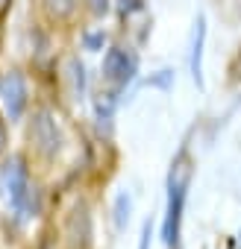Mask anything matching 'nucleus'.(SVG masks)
Wrapping results in <instances>:
<instances>
[{
	"label": "nucleus",
	"mask_w": 241,
	"mask_h": 249,
	"mask_svg": "<svg viewBox=\"0 0 241 249\" xmlns=\"http://www.w3.org/2000/svg\"><path fill=\"white\" fill-rule=\"evenodd\" d=\"M30 138H33V144H36L44 156H56V153L62 150V132H59V123H56V117H53L47 108L36 111L33 126H30Z\"/></svg>",
	"instance_id": "3"
},
{
	"label": "nucleus",
	"mask_w": 241,
	"mask_h": 249,
	"mask_svg": "<svg viewBox=\"0 0 241 249\" xmlns=\"http://www.w3.org/2000/svg\"><path fill=\"white\" fill-rule=\"evenodd\" d=\"M0 97H3L6 111H9L12 120H18L24 114V108H27V82L18 71H9V73L0 76Z\"/></svg>",
	"instance_id": "4"
},
{
	"label": "nucleus",
	"mask_w": 241,
	"mask_h": 249,
	"mask_svg": "<svg viewBox=\"0 0 241 249\" xmlns=\"http://www.w3.org/2000/svg\"><path fill=\"white\" fill-rule=\"evenodd\" d=\"M203 41H206V18L200 15L197 24H194V36H191V76L197 85H203Z\"/></svg>",
	"instance_id": "7"
},
{
	"label": "nucleus",
	"mask_w": 241,
	"mask_h": 249,
	"mask_svg": "<svg viewBox=\"0 0 241 249\" xmlns=\"http://www.w3.org/2000/svg\"><path fill=\"white\" fill-rule=\"evenodd\" d=\"M91 243V217L85 205H77L68 217V246L71 249H88Z\"/></svg>",
	"instance_id": "6"
},
{
	"label": "nucleus",
	"mask_w": 241,
	"mask_h": 249,
	"mask_svg": "<svg viewBox=\"0 0 241 249\" xmlns=\"http://www.w3.org/2000/svg\"><path fill=\"white\" fill-rule=\"evenodd\" d=\"M103 41H106V36H103V33H88V36H85V47H88V50L103 47Z\"/></svg>",
	"instance_id": "13"
},
{
	"label": "nucleus",
	"mask_w": 241,
	"mask_h": 249,
	"mask_svg": "<svg viewBox=\"0 0 241 249\" xmlns=\"http://www.w3.org/2000/svg\"><path fill=\"white\" fill-rule=\"evenodd\" d=\"M118 9H120L124 18H130V15H136V12L144 9V0H118Z\"/></svg>",
	"instance_id": "11"
},
{
	"label": "nucleus",
	"mask_w": 241,
	"mask_h": 249,
	"mask_svg": "<svg viewBox=\"0 0 241 249\" xmlns=\"http://www.w3.org/2000/svg\"><path fill=\"white\" fill-rule=\"evenodd\" d=\"M6 6H9V0H0V12H6Z\"/></svg>",
	"instance_id": "16"
},
{
	"label": "nucleus",
	"mask_w": 241,
	"mask_h": 249,
	"mask_svg": "<svg viewBox=\"0 0 241 249\" xmlns=\"http://www.w3.org/2000/svg\"><path fill=\"white\" fill-rule=\"evenodd\" d=\"M3 147H6V123L0 120V150H3Z\"/></svg>",
	"instance_id": "15"
},
{
	"label": "nucleus",
	"mask_w": 241,
	"mask_h": 249,
	"mask_svg": "<svg viewBox=\"0 0 241 249\" xmlns=\"http://www.w3.org/2000/svg\"><path fill=\"white\" fill-rule=\"evenodd\" d=\"M68 68H71L74 91H77V94H82V88H85V68H82V62H80V59H71V62H68Z\"/></svg>",
	"instance_id": "9"
},
{
	"label": "nucleus",
	"mask_w": 241,
	"mask_h": 249,
	"mask_svg": "<svg viewBox=\"0 0 241 249\" xmlns=\"http://www.w3.org/2000/svg\"><path fill=\"white\" fill-rule=\"evenodd\" d=\"M150 234H153V223L147 220L144 229H141V240H139V249H150Z\"/></svg>",
	"instance_id": "14"
},
{
	"label": "nucleus",
	"mask_w": 241,
	"mask_h": 249,
	"mask_svg": "<svg viewBox=\"0 0 241 249\" xmlns=\"http://www.w3.org/2000/svg\"><path fill=\"white\" fill-rule=\"evenodd\" d=\"M136 73V59L127 53V50H120V47H112L103 59V76L115 85H127Z\"/></svg>",
	"instance_id": "5"
},
{
	"label": "nucleus",
	"mask_w": 241,
	"mask_h": 249,
	"mask_svg": "<svg viewBox=\"0 0 241 249\" xmlns=\"http://www.w3.org/2000/svg\"><path fill=\"white\" fill-rule=\"evenodd\" d=\"M191 159L182 150L174 159L171 176H168V211H165V226H162V240L168 246H177L180 240V223H182V208H185V194L191 185Z\"/></svg>",
	"instance_id": "1"
},
{
	"label": "nucleus",
	"mask_w": 241,
	"mask_h": 249,
	"mask_svg": "<svg viewBox=\"0 0 241 249\" xmlns=\"http://www.w3.org/2000/svg\"><path fill=\"white\" fill-rule=\"evenodd\" d=\"M41 6H44L47 18H53V21H68V18L77 12L80 0H41Z\"/></svg>",
	"instance_id": "8"
},
{
	"label": "nucleus",
	"mask_w": 241,
	"mask_h": 249,
	"mask_svg": "<svg viewBox=\"0 0 241 249\" xmlns=\"http://www.w3.org/2000/svg\"><path fill=\"white\" fill-rule=\"evenodd\" d=\"M85 3H88V9H91V15H106L109 12V0H85Z\"/></svg>",
	"instance_id": "12"
},
{
	"label": "nucleus",
	"mask_w": 241,
	"mask_h": 249,
	"mask_svg": "<svg viewBox=\"0 0 241 249\" xmlns=\"http://www.w3.org/2000/svg\"><path fill=\"white\" fill-rule=\"evenodd\" d=\"M127 217H130V196L120 194V196H118V214H115L118 229H124V220H127Z\"/></svg>",
	"instance_id": "10"
},
{
	"label": "nucleus",
	"mask_w": 241,
	"mask_h": 249,
	"mask_svg": "<svg viewBox=\"0 0 241 249\" xmlns=\"http://www.w3.org/2000/svg\"><path fill=\"white\" fill-rule=\"evenodd\" d=\"M0 188H3V194L15 211H30L33 191H30V173H27L24 156H9V161L0 170Z\"/></svg>",
	"instance_id": "2"
}]
</instances>
